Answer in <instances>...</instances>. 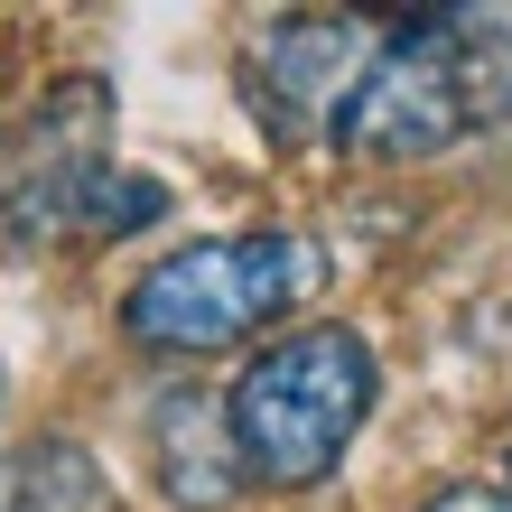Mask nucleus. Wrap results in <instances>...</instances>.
Masks as SVG:
<instances>
[{
    "mask_svg": "<svg viewBox=\"0 0 512 512\" xmlns=\"http://www.w3.org/2000/svg\"><path fill=\"white\" fill-rule=\"evenodd\" d=\"M373 410V354L354 326H308V336H280L270 354H252L243 382H233V457H243V475H261V485H326L336 475V457L354 447V429H364Z\"/></svg>",
    "mask_w": 512,
    "mask_h": 512,
    "instance_id": "1",
    "label": "nucleus"
},
{
    "mask_svg": "<svg viewBox=\"0 0 512 512\" xmlns=\"http://www.w3.org/2000/svg\"><path fill=\"white\" fill-rule=\"evenodd\" d=\"M103 485H94V457H75L66 438L28 447V457L0 475V512H94Z\"/></svg>",
    "mask_w": 512,
    "mask_h": 512,
    "instance_id": "7",
    "label": "nucleus"
},
{
    "mask_svg": "<svg viewBox=\"0 0 512 512\" xmlns=\"http://www.w3.org/2000/svg\"><path fill=\"white\" fill-rule=\"evenodd\" d=\"M168 187L112 159H75V168H28L10 187V233L19 243H122V233L159 224Z\"/></svg>",
    "mask_w": 512,
    "mask_h": 512,
    "instance_id": "4",
    "label": "nucleus"
},
{
    "mask_svg": "<svg viewBox=\"0 0 512 512\" xmlns=\"http://www.w3.org/2000/svg\"><path fill=\"white\" fill-rule=\"evenodd\" d=\"M336 140L354 159H438L447 140H466L457 28H401L382 56H364L354 94L336 103Z\"/></svg>",
    "mask_w": 512,
    "mask_h": 512,
    "instance_id": "3",
    "label": "nucleus"
},
{
    "mask_svg": "<svg viewBox=\"0 0 512 512\" xmlns=\"http://www.w3.org/2000/svg\"><path fill=\"white\" fill-rule=\"evenodd\" d=\"M317 280H326V252L308 233H224V243H187L149 280H131L122 326L149 354H215L289 317Z\"/></svg>",
    "mask_w": 512,
    "mask_h": 512,
    "instance_id": "2",
    "label": "nucleus"
},
{
    "mask_svg": "<svg viewBox=\"0 0 512 512\" xmlns=\"http://www.w3.org/2000/svg\"><path fill=\"white\" fill-rule=\"evenodd\" d=\"M149 475H159V494L177 512H224L243 494V457H233V419L215 391H159V410H149Z\"/></svg>",
    "mask_w": 512,
    "mask_h": 512,
    "instance_id": "5",
    "label": "nucleus"
},
{
    "mask_svg": "<svg viewBox=\"0 0 512 512\" xmlns=\"http://www.w3.org/2000/svg\"><path fill=\"white\" fill-rule=\"evenodd\" d=\"M112 122V94H103V84H56V94H47V112H28V159H38V168H75V159H103V149H94V131Z\"/></svg>",
    "mask_w": 512,
    "mask_h": 512,
    "instance_id": "8",
    "label": "nucleus"
},
{
    "mask_svg": "<svg viewBox=\"0 0 512 512\" xmlns=\"http://www.w3.org/2000/svg\"><path fill=\"white\" fill-rule=\"evenodd\" d=\"M419 512H512V494L503 485H447L438 503H419Z\"/></svg>",
    "mask_w": 512,
    "mask_h": 512,
    "instance_id": "9",
    "label": "nucleus"
},
{
    "mask_svg": "<svg viewBox=\"0 0 512 512\" xmlns=\"http://www.w3.org/2000/svg\"><path fill=\"white\" fill-rule=\"evenodd\" d=\"M364 75V28L354 19H280L261 38V103L280 122H336V103Z\"/></svg>",
    "mask_w": 512,
    "mask_h": 512,
    "instance_id": "6",
    "label": "nucleus"
}]
</instances>
